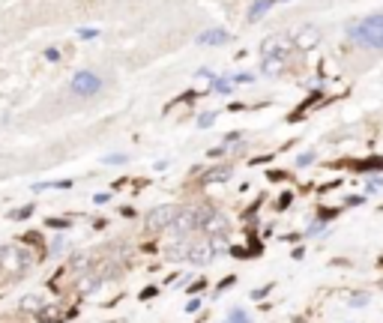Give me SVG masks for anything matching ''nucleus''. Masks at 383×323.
<instances>
[{
  "instance_id": "obj_1",
  "label": "nucleus",
  "mask_w": 383,
  "mask_h": 323,
  "mask_svg": "<svg viewBox=\"0 0 383 323\" xmlns=\"http://www.w3.org/2000/svg\"><path fill=\"white\" fill-rule=\"evenodd\" d=\"M348 36L353 42H359L362 48L371 51H383V12L366 15L362 21H353L348 27Z\"/></svg>"
},
{
  "instance_id": "obj_2",
  "label": "nucleus",
  "mask_w": 383,
  "mask_h": 323,
  "mask_svg": "<svg viewBox=\"0 0 383 323\" xmlns=\"http://www.w3.org/2000/svg\"><path fill=\"white\" fill-rule=\"evenodd\" d=\"M69 90L75 93V96H81V99H90V96H96V93L102 90V78H99L96 72H90V69L75 72L72 81H69Z\"/></svg>"
},
{
  "instance_id": "obj_3",
  "label": "nucleus",
  "mask_w": 383,
  "mask_h": 323,
  "mask_svg": "<svg viewBox=\"0 0 383 323\" xmlns=\"http://www.w3.org/2000/svg\"><path fill=\"white\" fill-rule=\"evenodd\" d=\"M30 263V255L21 249V245H0V270L18 272Z\"/></svg>"
},
{
  "instance_id": "obj_4",
  "label": "nucleus",
  "mask_w": 383,
  "mask_h": 323,
  "mask_svg": "<svg viewBox=\"0 0 383 323\" xmlns=\"http://www.w3.org/2000/svg\"><path fill=\"white\" fill-rule=\"evenodd\" d=\"M291 45H294V39H288V33H273L261 42V51H263V57H266V54H273V57H288Z\"/></svg>"
},
{
  "instance_id": "obj_5",
  "label": "nucleus",
  "mask_w": 383,
  "mask_h": 323,
  "mask_svg": "<svg viewBox=\"0 0 383 323\" xmlns=\"http://www.w3.org/2000/svg\"><path fill=\"white\" fill-rule=\"evenodd\" d=\"M317 42H320V30H317V27H312V24L299 27V33L294 36V45H296V48H302V51H309V48H314Z\"/></svg>"
},
{
  "instance_id": "obj_6",
  "label": "nucleus",
  "mask_w": 383,
  "mask_h": 323,
  "mask_svg": "<svg viewBox=\"0 0 383 323\" xmlns=\"http://www.w3.org/2000/svg\"><path fill=\"white\" fill-rule=\"evenodd\" d=\"M174 216H177V206H156L147 216V221H150V227H168L174 221Z\"/></svg>"
},
{
  "instance_id": "obj_7",
  "label": "nucleus",
  "mask_w": 383,
  "mask_h": 323,
  "mask_svg": "<svg viewBox=\"0 0 383 323\" xmlns=\"http://www.w3.org/2000/svg\"><path fill=\"white\" fill-rule=\"evenodd\" d=\"M186 257H189L192 263H209V260L216 257V245H209V242H204V245H192L189 252H186Z\"/></svg>"
},
{
  "instance_id": "obj_8",
  "label": "nucleus",
  "mask_w": 383,
  "mask_h": 323,
  "mask_svg": "<svg viewBox=\"0 0 383 323\" xmlns=\"http://www.w3.org/2000/svg\"><path fill=\"white\" fill-rule=\"evenodd\" d=\"M288 69V57H273V54H266L261 60V72L263 75H281Z\"/></svg>"
},
{
  "instance_id": "obj_9",
  "label": "nucleus",
  "mask_w": 383,
  "mask_h": 323,
  "mask_svg": "<svg viewBox=\"0 0 383 323\" xmlns=\"http://www.w3.org/2000/svg\"><path fill=\"white\" fill-rule=\"evenodd\" d=\"M225 42H231V33L227 30H204V33L198 36V45H225Z\"/></svg>"
},
{
  "instance_id": "obj_10",
  "label": "nucleus",
  "mask_w": 383,
  "mask_h": 323,
  "mask_svg": "<svg viewBox=\"0 0 383 323\" xmlns=\"http://www.w3.org/2000/svg\"><path fill=\"white\" fill-rule=\"evenodd\" d=\"M276 3H279V0H255V3H252V9H248V21H261V18L266 15Z\"/></svg>"
},
{
  "instance_id": "obj_11",
  "label": "nucleus",
  "mask_w": 383,
  "mask_h": 323,
  "mask_svg": "<svg viewBox=\"0 0 383 323\" xmlns=\"http://www.w3.org/2000/svg\"><path fill=\"white\" fill-rule=\"evenodd\" d=\"M39 308H42V296L39 293H30V296L21 299V311H39Z\"/></svg>"
},
{
  "instance_id": "obj_12",
  "label": "nucleus",
  "mask_w": 383,
  "mask_h": 323,
  "mask_svg": "<svg viewBox=\"0 0 383 323\" xmlns=\"http://www.w3.org/2000/svg\"><path fill=\"white\" fill-rule=\"evenodd\" d=\"M204 227H207V231H225V219H222V216H209Z\"/></svg>"
},
{
  "instance_id": "obj_13",
  "label": "nucleus",
  "mask_w": 383,
  "mask_h": 323,
  "mask_svg": "<svg viewBox=\"0 0 383 323\" xmlns=\"http://www.w3.org/2000/svg\"><path fill=\"white\" fill-rule=\"evenodd\" d=\"M225 323H252V320H248L245 311H231V314L225 317Z\"/></svg>"
},
{
  "instance_id": "obj_14",
  "label": "nucleus",
  "mask_w": 383,
  "mask_h": 323,
  "mask_svg": "<svg viewBox=\"0 0 383 323\" xmlns=\"http://www.w3.org/2000/svg\"><path fill=\"white\" fill-rule=\"evenodd\" d=\"M213 90H216V93H227V90H231V81H225V78H213Z\"/></svg>"
},
{
  "instance_id": "obj_15",
  "label": "nucleus",
  "mask_w": 383,
  "mask_h": 323,
  "mask_svg": "<svg viewBox=\"0 0 383 323\" xmlns=\"http://www.w3.org/2000/svg\"><path fill=\"white\" fill-rule=\"evenodd\" d=\"M39 320H42V323H54V320H57V308H45V311L39 314Z\"/></svg>"
},
{
  "instance_id": "obj_16",
  "label": "nucleus",
  "mask_w": 383,
  "mask_h": 323,
  "mask_svg": "<svg viewBox=\"0 0 383 323\" xmlns=\"http://www.w3.org/2000/svg\"><path fill=\"white\" fill-rule=\"evenodd\" d=\"M213 120H216V111H207V114H201V117H198V126H201V129H207Z\"/></svg>"
},
{
  "instance_id": "obj_17",
  "label": "nucleus",
  "mask_w": 383,
  "mask_h": 323,
  "mask_svg": "<svg viewBox=\"0 0 383 323\" xmlns=\"http://www.w3.org/2000/svg\"><path fill=\"white\" fill-rule=\"evenodd\" d=\"M227 174H231L227 168H216V170H209L207 180H227Z\"/></svg>"
},
{
  "instance_id": "obj_18",
  "label": "nucleus",
  "mask_w": 383,
  "mask_h": 323,
  "mask_svg": "<svg viewBox=\"0 0 383 323\" xmlns=\"http://www.w3.org/2000/svg\"><path fill=\"white\" fill-rule=\"evenodd\" d=\"M78 36H81V39H93V36H99V30H93V27H81Z\"/></svg>"
},
{
  "instance_id": "obj_19",
  "label": "nucleus",
  "mask_w": 383,
  "mask_h": 323,
  "mask_svg": "<svg viewBox=\"0 0 383 323\" xmlns=\"http://www.w3.org/2000/svg\"><path fill=\"white\" fill-rule=\"evenodd\" d=\"M309 162H314V153H302L296 159V165H309Z\"/></svg>"
},
{
  "instance_id": "obj_20",
  "label": "nucleus",
  "mask_w": 383,
  "mask_h": 323,
  "mask_svg": "<svg viewBox=\"0 0 383 323\" xmlns=\"http://www.w3.org/2000/svg\"><path fill=\"white\" fill-rule=\"evenodd\" d=\"M30 213H33V206H21V210H18V213H15V219H27Z\"/></svg>"
},
{
  "instance_id": "obj_21",
  "label": "nucleus",
  "mask_w": 383,
  "mask_h": 323,
  "mask_svg": "<svg viewBox=\"0 0 383 323\" xmlns=\"http://www.w3.org/2000/svg\"><path fill=\"white\" fill-rule=\"evenodd\" d=\"M198 308H201V299H189L186 302V311H198Z\"/></svg>"
},
{
  "instance_id": "obj_22",
  "label": "nucleus",
  "mask_w": 383,
  "mask_h": 323,
  "mask_svg": "<svg viewBox=\"0 0 383 323\" xmlns=\"http://www.w3.org/2000/svg\"><path fill=\"white\" fill-rule=\"evenodd\" d=\"M105 162H111V165H123V162H126V156H108Z\"/></svg>"
},
{
  "instance_id": "obj_23",
  "label": "nucleus",
  "mask_w": 383,
  "mask_h": 323,
  "mask_svg": "<svg viewBox=\"0 0 383 323\" xmlns=\"http://www.w3.org/2000/svg\"><path fill=\"white\" fill-rule=\"evenodd\" d=\"M108 198H111V195H105V192H102V195H96L93 201H96V204H108Z\"/></svg>"
},
{
  "instance_id": "obj_24",
  "label": "nucleus",
  "mask_w": 383,
  "mask_h": 323,
  "mask_svg": "<svg viewBox=\"0 0 383 323\" xmlns=\"http://www.w3.org/2000/svg\"><path fill=\"white\" fill-rule=\"evenodd\" d=\"M48 224H51V227H66V221H63V219H51Z\"/></svg>"
},
{
  "instance_id": "obj_25",
  "label": "nucleus",
  "mask_w": 383,
  "mask_h": 323,
  "mask_svg": "<svg viewBox=\"0 0 383 323\" xmlns=\"http://www.w3.org/2000/svg\"><path fill=\"white\" fill-rule=\"evenodd\" d=\"M45 57H48V60H57L60 54H57V48H48V51H45Z\"/></svg>"
}]
</instances>
